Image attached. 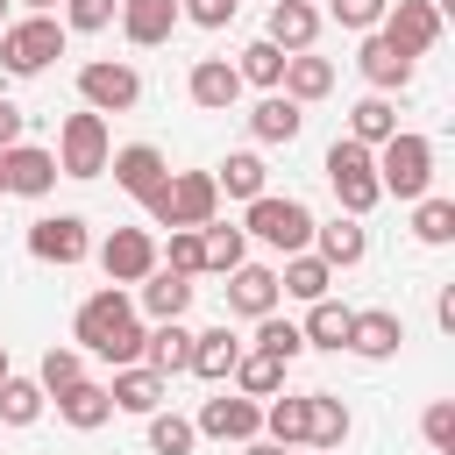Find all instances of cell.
<instances>
[{
    "label": "cell",
    "instance_id": "cell-1",
    "mask_svg": "<svg viewBox=\"0 0 455 455\" xmlns=\"http://www.w3.org/2000/svg\"><path fill=\"white\" fill-rule=\"evenodd\" d=\"M142 313H135V291L128 284H107V291H92L78 313H71V341L85 348V355H100V363H142Z\"/></svg>",
    "mask_w": 455,
    "mask_h": 455
},
{
    "label": "cell",
    "instance_id": "cell-2",
    "mask_svg": "<svg viewBox=\"0 0 455 455\" xmlns=\"http://www.w3.org/2000/svg\"><path fill=\"white\" fill-rule=\"evenodd\" d=\"M142 213L156 228H206V220H220V185H213V171H171L142 199Z\"/></svg>",
    "mask_w": 455,
    "mask_h": 455
},
{
    "label": "cell",
    "instance_id": "cell-3",
    "mask_svg": "<svg viewBox=\"0 0 455 455\" xmlns=\"http://www.w3.org/2000/svg\"><path fill=\"white\" fill-rule=\"evenodd\" d=\"M64 43H71V28L57 14H21V21L0 28V71L7 78H36V71H50L64 57Z\"/></svg>",
    "mask_w": 455,
    "mask_h": 455
},
{
    "label": "cell",
    "instance_id": "cell-4",
    "mask_svg": "<svg viewBox=\"0 0 455 455\" xmlns=\"http://www.w3.org/2000/svg\"><path fill=\"white\" fill-rule=\"evenodd\" d=\"M242 235H256L263 249H277V256H291V249H313V206L306 199H277V192H256L249 199V213H242Z\"/></svg>",
    "mask_w": 455,
    "mask_h": 455
},
{
    "label": "cell",
    "instance_id": "cell-5",
    "mask_svg": "<svg viewBox=\"0 0 455 455\" xmlns=\"http://www.w3.org/2000/svg\"><path fill=\"white\" fill-rule=\"evenodd\" d=\"M57 178H107V156H114V135H107V114H92V107H78V114H64V128H57Z\"/></svg>",
    "mask_w": 455,
    "mask_h": 455
},
{
    "label": "cell",
    "instance_id": "cell-6",
    "mask_svg": "<svg viewBox=\"0 0 455 455\" xmlns=\"http://www.w3.org/2000/svg\"><path fill=\"white\" fill-rule=\"evenodd\" d=\"M377 185H384L391 199H419V192H434V142L412 135V128H398L391 142H377Z\"/></svg>",
    "mask_w": 455,
    "mask_h": 455
},
{
    "label": "cell",
    "instance_id": "cell-7",
    "mask_svg": "<svg viewBox=\"0 0 455 455\" xmlns=\"http://www.w3.org/2000/svg\"><path fill=\"white\" fill-rule=\"evenodd\" d=\"M327 185H334V199H341V213H370L377 199H384V185H377V149H363L355 135H341L334 149H327Z\"/></svg>",
    "mask_w": 455,
    "mask_h": 455
},
{
    "label": "cell",
    "instance_id": "cell-8",
    "mask_svg": "<svg viewBox=\"0 0 455 455\" xmlns=\"http://www.w3.org/2000/svg\"><path fill=\"white\" fill-rule=\"evenodd\" d=\"M135 100H142V71H135V64H121V57L78 64V107H92V114H128Z\"/></svg>",
    "mask_w": 455,
    "mask_h": 455
},
{
    "label": "cell",
    "instance_id": "cell-9",
    "mask_svg": "<svg viewBox=\"0 0 455 455\" xmlns=\"http://www.w3.org/2000/svg\"><path fill=\"white\" fill-rule=\"evenodd\" d=\"M28 256H36V263L71 270V263H85V256H92V235H85V220H78V213H43V220H28Z\"/></svg>",
    "mask_w": 455,
    "mask_h": 455
},
{
    "label": "cell",
    "instance_id": "cell-10",
    "mask_svg": "<svg viewBox=\"0 0 455 455\" xmlns=\"http://www.w3.org/2000/svg\"><path fill=\"white\" fill-rule=\"evenodd\" d=\"M100 270H107V284H142L149 270H156V235L149 228H114L107 242H100Z\"/></svg>",
    "mask_w": 455,
    "mask_h": 455
},
{
    "label": "cell",
    "instance_id": "cell-11",
    "mask_svg": "<svg viewBox=\"0 0 455 455\" xmlns=\"http://www.w3.org/2000/svg\"><path fill=\"white\" fill-rule=\"evenodd\" d=\"M206 441H256L263 434V398H242V391H220V398H206L199 405V419H192Z\"/></svg>",
    "mask_w": 455,
    "mask_h": 455
},
{
    "label": "cell",
    "instance_id": "cell-12",
    "mask_svg": "<svg viewBox=\"0 0 455 455\" xmlns=\"http://www.w3.org/2000/svg\"><path fill=\"white\" fill-rule=\"evenodd\" d=\"M377 28H384L405 57H427V50L441 43V14H434V0H391Z\"/></svg>",
    "mask_w": 455,
    "mask_h": 455
},
{
    "label": "cell",
    "instance_id": "cell-13",
    "mask_svg": "<svg viewBox=\"0 0 455 455\" xmlns=\"http://www.w3.org/2000/svg\"><path fill=\"white\" fill-rule=\"evenodd\" d=\"M355 71L370 78V92H405V85H412V57H405V50H398L384 28H370V36H363Z\"/></svg>",
    "mask_w": 455,
    "mask_h": 455
},
{
    "label": "cell",
    "instance_id": "cell-14",
    "mask_svg": "<svg viewBox=\"0 0 455 455\" xmlns=\"http://www.w3.org/2000/svg\"><path fill=\"white\" fill-rule=\"evenodd\" d=\"M0 178H7L14 199H50V185H57V156L36 149V142H14V149H0Z\"/></svg>",
    "mask_w": 455,
    "mask_h": 455
},
{
    "label": "cell",
    "instance_id": "cell-15",
    "mask_svg": "<svg viewBox=\"0 0 455 455\" xmlns=\"http://www.w3.org/2000/svg\"><path fill=\"white\" fill-rule=\"evenodd\" d=\"M341 348H355L363 363H391V355L405 348V320H398V313H384V306L348 313V341H341Z\"/></svg>",
    "mask_w": 455,
    "mask_h": 455
},
{
    "label": "cell",
    "instance_id": "cell-16",
    "mask_svg": "<svg viewBox=\"0 0 455 455\" xmlns=\"http://www.w3.org/2000/svg\"><path fill=\"white\" fill-rule=\"evenodd\" d=\"M107 398H114V412H135V419H149V412L171 398V377H156L149 363H121V370L107 377Z\"/></svg>",
    "mask_w": 455,
    "mask_h": 455
},
{
    "label": "cell",
    "instance_id": "cell-17",
    "mask_svg": "<svg viewBox=\"0 0 455 455\" xmlns=\"http://www.w3.org/2000/svg\"><path fill=\"white\" fill-rule=\"evenodd\" d=\"M185 92H192L199 114H228V107L242 100V71H235L228 57H199V64L185 71Z\"/></svg>",
    "mask_w": 455,
    "mask_h": 455
},
{
    "label": "cell",
    "instance_id": "cell-18",
    "mask_svg": "<svg viewBox=\"0 0 455 455\" xmlns=\"http://www.w3.org/2000/svg\"><path fill=\"white\" fill-rule=\"evenodd\" d=\"M107 171H114V185H121V192H135V199H149V192L171 178V164H164V149H156V142H121V149L107 156Z\"/></svg>",
    "mask_w": 455,
    "mask_h": 455
},
{
    "label": "cell",
    "instance_id": "cell-19",
    "mask_svg": "<svg viewBox=\"0 0 455 455\" xmlns=\"http://www.w3.org/2000/svg\"><path fill=\"white\" fill-rule=\"evenodd\" d=\"M313 256H320L327 270H355V263L370 256V235H363V220H355V213L313 220Z\"/></svg>",
    "mask_w": 455,
    "mask_h": 455
},
{
    "label": "cell",
    "instance_id": "cell-20",
    "mask_svg": "<svg viewBox=\"0 0 455 455\" xmlns=\"http://www.w3.org/2000/svg\"><path fill=\"white\" fill-rule=\"evenodd\" d=\"M277 270L270 263H235L228 270V313H242V320H263V313H277Z\"/></svg>",
    "mask_w": 455,
    "mask_h": 455
},
{
    "label": "cell",
    "instance_id": "cell-21",
    "mask_svg": "<svg viewBox=\"0 0 455 455\" xmlns=\"http://www.w3.org/2000/svg\"><path fill=\"white\" fill-rule=\"evenodd\" d=\"M192 291H199L192 277H178V270H164V263H156V270L135 284V313H142V320H185Z\"/></svg>",
    "mask_w": 455,
    "mask_h": 455
},
{
    "label": "cell",
    "instance_id": "cell-22",
    "mask_svg": "<svg viewBox=\"0 0 455 455\" xmlns=\"http://www.w3.org/2000/svg\"><path fill=\"white\" fill-rule=\"evenodd\" d=\"M242 348H249V341H242L235 327H206V334H192V363H185V370H192L199 384H228L235 363H242Z\"/></svg>",
    "mask_w": 455,
    "mask_h": 455
},
{
    "label": "cell",
    "instance_id": "cell-23",
    "mask_svg": "<svg viewBox=\"0 0 455 455\" xmlns=\"http://www.w3.org/2000/svg\"><path fill=\"white\" fill-rule=\"evenodd\" d=\"M121 36L135 43V50H156V43H171V28H178V0H121Z\"/></svg>",
    "mask_w": 455,
    "mask_h": 455
},
{
    "label": "cell",
    "instance_id": "cell-24",
    "mask_svg": "<svg viewBox=\"0 0 455 455\" xmlns=\"http://www.w3.org/2000/svg\"><path fill=\"white\" fill-rule=\"evenodd\" d=\"M263 36H270L277 50H313V36H320V7H313V0H270Z\"/></svg>",
    "mask_w": 455,
    "mask_h": 455
},
{
    "label": "cell",
    "instance_id": "cell-25",
    "mask_svg": "<svg viewBox=\"0 0 455 455\" xmlns=\"http://www.w3.org/2000/svg\"><path fill=\"white\" fill-rule=\"evenodd\" d=\"M277 92H284V100H299V107H313V100H327V92H334V64H327V57H313V50H291V57H284Z\"/></svg>",
    "mask_w": 455,
    "mask_h": 455
},
{
    "label": "cell",
    "instance_id": "cell-26",
    "mask_svg": "<svg viewBox=\"0 0 455 455\" xmlns=\"http://www.w3.org/2000/svg\"><path fill=\"white\" fill-rule=\"evenodd\" d=\"M142 363H149L156 377H178V370L192 363V327H185V320H149V334H142Z\"/></svg>",
    "mask_w": 455,
    "mask_h": 455
},
{
    "label": "cell",
    "instance_id": "cell-27",
    "mask_svg": "<svg viewBox=\"0 0 455 455\" xmlns=\"http://www.w3.org/2000/svg\"><path fill=\"white\" fill-rule=\"evenodd\" d=\"M299 128H306V107L284 100V92H263V100L249 107V135H256V142H299Z\"/></svg>",
    "mask_w": 455,
    "mask_h": 455
},
{
    "label": "cell",
    "instance_id": "cell-28",
    "mask_svg": "<svg viewBox=\"0 0 455 455\" xmlns=\"http://www.w3.org/2000/svg\"><path fill=\"white\" fill-rule=\"evenodd\" d=\"M57 419H64V427H78V434H92V427H107V419H114V398H107V384H92V377H78L71 391H57Z\"/></svg>",
    "mask_w": 455,
    "mask_h": 455
},
{
    "label": "cell",
    "instance_id": "cell-29",
    "mask_svg": "<svg viewBox=\"0 0 455 455\" xmlns=\"http://www.w3.org/2000/svg\"><path fill=\"white\" fill-rule=\"evenodd\" d=\"M348 405L334 398V391H306V448H334L341 455V441H348Z\"/></svg>",
    "mask_w": 455,
    "mask_h": 455
},
{
    "label": "cell",
    "instance_id": "cell-30",
    "mask_svg": "<svg viewBox=\"0 0 455 455\" xmlns=\"http://www.w3.org/2000/svg\"><path fill=\"white\" fill-rule=\"evenodd\" d=\"M327 284H334V270H327L313 249H291V256H284V270H277V291H284V299H299V306L327 299Z\"/></svg>",
    "mask_w": 455,
    "mask_h": 455
},
{
    "label": "cell",
    "instance_id": "cell-31",
    "mask_svg": "<svg viewBox=\"0 0 455 455\" xmlns=\"http://www.w3.org/2000/svg\"><path fill=\"white\" fill-rule=\"evenodd\" d=\"M348 135H355L363 149L391 142V135H398V107H391V92H363V100L348 107Z\"/></svg>",
    "mask_w": 455,
    "mask_h": 455
},
{
    "label": "cell",
    "instance_id": "cell-32",
    "mask_svg": "<svg viewBox=\"0 0 455 455\" xmlns=\"http://www.w3.org/2000/svg\"><path fill=\"white\" fill-rule=\"evenodd\" d=\"M213 185H220V199H242V206H249L256 192H270V171H263L256 149H235V156L213 171Z\"/></svg>",
    "mask_w": 455,
    "mask_h": 455
},
{
    "label": "cell",
    "instance_id": "cell-33",
    "mask_svg": "<svg viewBox=\"0 0 455 455\" xmlns=\"http://www.w3.org/2000/svg\"><path fill=\"white\" fill-rule=\"evenodd\" d=\"M284 370H291V363H277V355H263V348H242V363H235L228 384H235L242 398H277V391H284Z\"/></svg>",
    "mask_w": 455,
    "mask_h": 455
},
{
    "label": "cell",
    "instance_id": "cell-34",
    "mask_svg": "<svg viewBox=\"0 0 455 455\" xmlns=\"http://www.w3.org/2000/svg\"><path fill=\"white\" fill-rule=\"evenodd\" d=\"M199 256H206V277H228L235 263H249V235H242V228L206 220V228H199Z\"/></svg>",
    "mask_w": 455,
    "mask_h": 455
},
{
    "label": "cell",
    "instance_id": "cell-35",
    "mask_svg": "<svg viewBox=\"0 0 455 455\" xmlns=\"http://www.w3.org/2000/svg\"><path fill=\"white\" fill-rule=\"evenodd\" d=\"M43 398H50V391H43L36 377H14V370H7V377H0V427H36V419H43Z\"/></svg>",
    "mask_w": 455,
    "mask_h": 455
},
{
    "label": "cell",
    "instance_id": "cell-36",
    "mask_svg": "<svg viewBox=\"0 0 455 455\" xmlns=\"http://www.w3.org/2000/svg\"><path fill=\"white\" fill-rule=\"evenodd\" d=\"M284 57H291V50H277L270 36H256V43H242L235 71H242V85H263V92H277V78H284Z\"/></svg>",
    "mask_w": 455,
    "mask_h": 455
},
{
    "label": "cell",
    "instance_id": "cell-37",
    "mask_svg": "<svg viewBox=\"0 0 455 455\" xmlns=\"http://www.w3.org/2000/svg\"><path fill=\"white\" fill-rule=\"evenodd\" d=\"M412 235H419L427 249H448V242H455V199L419 192V199H412Z\"/></svg>",
    "mask_w": 455,
    "mask_h": 455
},
{
    "label": "cell",
    "instance_id": "cell-38",
    "mask_svg": "<svg viewBox=\"0 0 455 455\" xmlns=\"http://www.w3.org/2000/svg\"><path fill=\"white\" fill-rule=\"evenodd\" d=\"M299 334H306V348H341L348 341V306L341 299H313L306 320H299Z\"/></svg>",
    "mask_w": 455,
    "mask_h": 455
},
{
    "label": "cell",
    "instance_id": "cell-39",
    "mask_svg": "<svg viewBox=\"0 0 455 455\" xmlns=\"http://www.w3.org/2000/svg\"><path fill=\"white\" fill-rule=\"evenodd\" d=\"M263 434L284 441V448H306V391H299V398H291V391L263 398Z\"/></svg>",
    "mask_w": 455,
    "mask_h": 455
},
{
    "label": "cell",
    "instance_id": "cell-40",
    "mask_svg": "<svg viewBox=\"0 0 455 455\" xmlns=\"http://www.w3.org/2000/svg\"><path fill=\"white\" fill-rule=\"evenodd\" d=\"M249 348H263V355H277V363H299V355H306V334H299V320H284V313H263Z\"/></svg>",
    "mask_w": 455,
    "mask_h": 455
},
{
    "label": "cell",
    "instance_id": "cell-41",
    "mask_svg": "<svg viewBox=\"0 0 455 455\" xmlns=\"http://www.w3.org/2000/svg\"><path fill=\"white\" fill-rule=\"evenodd\" d=\"M192 448H199V427L156 405V412H149V455H192Z\"/></svg>",
    "mask_w": 455,
    "mask_h": 455
},
{
    "label": "cell",
    "instance_id": "cell-42",
    "mask_svg": "<svg viewBox=\"0 0 455 455\" xmlns=\"http://www.w3.org/2000/svg\"><path fill=\"white\" fill-rule=\"evenodd\" d=\"M78 377H85V348H50V355H43V370H36V384H43L50 398H57V391H71Z\"/></svg>",
    "mask_w": 455,
    "mask_h": 455
},
{
    "label": "cell",
    "instance_id": "cell-43",
    "mask_svg": "<svg viewBox=\"0 0 455 455\" xmlns=\"http://www.w3.org/2000/svg\"><path fill=\"white\" fill-rule=\"evenodd\" d=\"M164 270H178V277H206V256H199V228H171V249L156 256Z\"/></svg>",
    "mask_w": 455,
    "mask_h": 455
},
{
    "label": "cell",
    "instance_id": "cell-44",
    "mask_svg": "<svg viewBox=\"0 0 455 455\" xmlns=\"http://www.w3.org/2000/svg\"><path fill=\"white\" fill-rule=\"evenodd\" d=\"M114 14H121V0H64V28H78V36L114 28Z\"/></svg>",
    "mask_w": 455,
    "mask_h": 455
},
{
    "label": "cell",
    "instance_id": "cell-45",
    "mask_svg": "<svg viewBox=\"0 0 455 455\" xmlns=\"http://www.w3.org/2000/svg\"><path fill=\"white\" fill-rule=\"evenodd\" d=\"M384 7H391V0H327V21H341L348 36H370V28L384 21Z\"/></svg>",
    "mask_w": 455,
    "mask_h": 455
},
{
    "label": "cell",
    "instance_id": "cell-46",
    "mask_svg": "<svg viewBox=\"0 0 455 455\" xmlns=\"http://www.w3.org/2000/svg\"><path fill=\"white\" fill-rule=\"evenodd\" d=\"M419 434H427V448L441 455V448H455V398H434L427 412H419Z\"/></svg>",
    "mask_w": 455,
    "mask_h": 455
},
{
    "label": "cell",
    "instance_id": "cell-47",
    "mask_svg": "<svg viewBox=\"0 0 455 455\" xmlns=\"http://www.w3.org/2000/svg\"><path fill=\"white\" fill-rule=\"evenodd\" d=\"M178 21H192V28H228V21H235V0H178Z\"/></svg>",
    "mask_w": 455,
    "mask_h": 455
},
{
    "label": "cell",
    "instance_id": "cell-48",
    "mask_svg": "<svg viewBox=\"0 0 455 455\" xmlns=\"http://www.w3.org/2000/svg\"><path fill=\"white\" fill-rule=\"evenodd\" d=\"M21 121H28V114H21L14 100H0V149H14V142H21Z\"/></svg>",
    "mask_w": 455,
    "mask_h": 455
},
{
    "label": "cell",
    "instance_id": "cell-49",
    "mask_svg": "<svg viewBox=\"0 0 455 455\" xmlns=\"http://www.w3.org/2000/svg\"><path fill=\"white\" fill-rule=\"evenodd\" d=\"M434 320H441V334H455V284H441V299H434Z\"/></svg>",
    "mask_w": 455,
    "mask_h": 455
},
{
    "label": "cell",
    "instance_id": "cell-50",
    "mask_svg": "<svg viewBox=\"0 0 455 455\" xmlns=\"http://www.w3.org/2000/svg\"><path fill=\"white\" fill-rule=\"evenodd\" d=\"M242 455H291V448H284V441H263V434H256V441H242Z\"/></svg>",
    "mask_w": 455,
    "mask_h": 455
},
{
    "label": "cell",
    "instance_id": "cell-51",
    "mask_svg": "<svg viewBox=\"0 0 455 455\" xmlns=\"http://www.w3.org/2000/svg\"><path fill=\"white\" fill-rule=\"evenodd\" d=\"M21 7H28V14H57L64 0H21Z\"/></svg>",
    "mask_w": 455,
    "mask_h": 455
},
{
    "label": "cell",
    "instance_id": "cell-52",
    "mask_svg": "<svg viewBox=\"0 0 455 455\" xmlns=\"http://www.w3.org/2000/svg\"><path fill=\"white\" fill-rule=\"evenodd\" d=\"M7 370H14V363H7V341H0V377H7Z\"/></svg>",
    "mask_w": 455,
    "mask_h": 455
},
{
    "label": "cell",
    "instance_id": "cell-53",
    "mask_svg": "<svg viewBox=\"0 0 455 455\" xmlns=\"http://www.w3.org/2000/svg\"><path fill=\"white\" fill-rule=\"evenodd\" d=\"M0 28H7V0H0Z\"/></svg>",
    "mask_w": 455,
    "mask_h": 455
},
{
    "label": "cell",
    "instance_id": "cell-54",
    "mask_svg": "<svg viewBox=\"0 0 455 455\" xmlns=\"http://www.w3.org/2000/svg\"><path fill=\"white\" fill-rule=\"evenodd\" d=\"M313 455H334V448H313Z\"/></svg>",
    "mask_w": 455,
    "mask_h": 455
},
{
    "label": "cell",
    "instance_id": "cell-55",
    "mask_svg": "<svg viewBox=\"0 0 455 455\" xmlns=\"http://www.w3.org/2000/svg\"><path fill=\"white\" fill-rule=\"evenodd\" d=\"M0 199H7V178H0Z\"/></svg>",
    "mask_w": 455,
    "mask_h": 455
},
{
    "label": "cell",
    "instance_id": "cell-56",
    "mask_svg": "<svg viewBox=\"0 0 455 455\" xmlns=\"http://www.w3.org/2000/svg\"><path fill=\"white\" fill-rule=\"evenodd\" d=\"M441 455H455V448H441Z\"/></svg>",
    "mask_w": 455,
    "mask_h": 455
},
{
    "label": "cell",
    "instance_id": "cell-57",
    "mask_svg": "<svg viewBox=\"0 0 455 455\" xmlns=\"http://www.w3.org/2000/svg\"><path fill=\"white\" fill-rule=\"evenodd\" d=\"M235 7H242V0H235Z\"/></svg>",
    "mask_w": 455,
    "mask_h": 455
}]
</instances>
